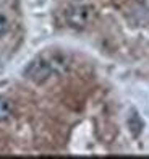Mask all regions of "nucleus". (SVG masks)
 I'll list each match as a JSON object with an SVG mask.
<instances>
[{"instance_id":"obj_2","label":"nucleus","mask_w":149,"mask_h":159,"mask_svg":"<svg viewBox=\"0 0 149 159\" xmlns=\"http://www.w3.org/2000/svg\"><path fill=\"white\" fill-rule=\"evenodd\" d=\"M96 16L93 7H70L67 10V21L70 26L83 30L93 23Z\"/></svg>"},{"instance_id":"obj_1","label":"nucleus","mask_w":149,"mask_h":159,"mask_svg":"<svg viewBox=\"0 0 149 159\" xmlns=\"http://www.w3.org/2000/svg\"><path fill=\"white\" fill-rule=\"evenodd\" d=\"M52 73H54L52 63L49 60H46V59H42V57L34 59L24 70V76L28 80H31L33 83H36V84L46 83L47 80L52 76Z\"/></svg>"},{"instance_id":"obj_4","label":"nucleus","mask_w":149,"mask_h":159,"mask_svg":"<svg viewBox=\"0 0 149 159\" xmlns=\"http://www.w3.org/2000/svg\"><path fill=\"white\" fill-rule=\"evenodd\" d=\"M7 31H8V20L0 13V36H3Z\"/></svg>"},{"instance_id":"obj_3","label":"nucleus","mask_w":149,"mask_h":159,"mask_svg":"<svg viewBox=\"0 0 149 159\" xmlns=\"http://www.w3.org/2000/svg\"><path fill=\"white\" fill-rule=\"evenodd\" d=\"M11 114H13V109H11L10 101L3 96H0V122L8 120L11 117Z\"/></svg>"}]
</instances>
